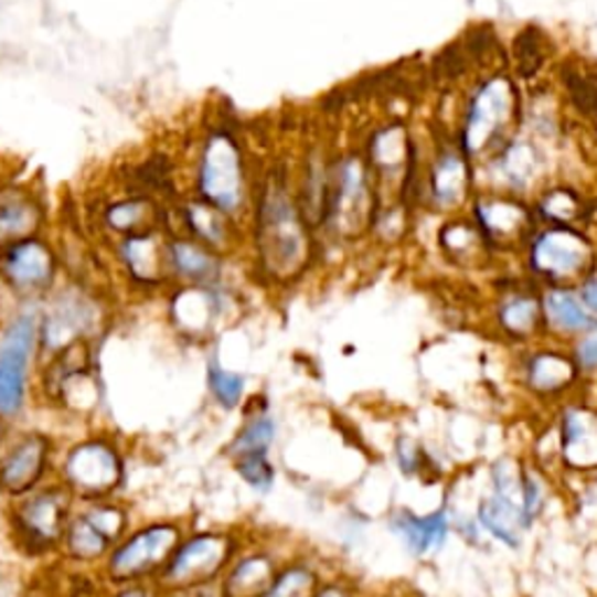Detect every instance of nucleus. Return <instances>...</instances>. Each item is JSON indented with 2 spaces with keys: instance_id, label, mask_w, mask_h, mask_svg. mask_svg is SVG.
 <instances>
[{
  "instance_id": "13",
  "label": "nucleus",
  "mask_w": 597,
  "mask_h": 597,
  "mask_svg": "<svg viewBox=\"0 0 597 597\" xmlns=\"http://www.w3.org/2000/svg\"><path fill=\"white\" fill-rule=\"evenodd\" d=\"M479 521L490 534H495V537L507 546H519L521 542L519 532L523 525H527L523 509L500 495H492L490 500L481 502Z\"/></svg>"
},
{
  "instance_id": "24",
  "label": "nucleus",
  "mask_w": 597,
  "mask_h": 597,
  "mask_svg": "<svg viewBox=\"0 0 597 597\" xmlns=\"http://www.w3.org/2000/svg\"><path fill=\"white\" fill-rule=\"evenodd\" d=\"M238 473L257 490H269L274 483V467L266 456H245L238 458Z\"/></svg>"
},
{
  "instance_id": "5",
  "label": "nucleus",
  "mask_w": 597,
  "mask_h": 597,
  "mask_svg": "<svg viewBox=\"0 0 597 597\" xmlns=\"http://www.w3.org/2000/svg\"><path fill=\"white\" fill-rule=\"evenodd\" d=\"M0 271H3L6 280L17 287V290H40V287H45L54 276V255L47 245L40 241H14L3 250V255H0Z\"/></svg>"
},
{
  "instance_id": "17",
  "label": "nucleus",
  "mask_w": 597,
  "mask_h": 597,
  "mask_svg": "<svg viewBox=\"0 0 597 597\" xmlns=\"http://www.w3.org/2000/svg\"><path fill=\"white\" fill-rule=\"evenodd\" d=\"M171 264L173 269L180 271L182 276L188 278H209L213 271H215V262L213 257L205 253L203 248H199V245L194 243H188V241H178L171 245Z\"/></svg>"
},
{
  "instance_id": "3",
  "label": "nucleus",
  "mask_w": 597,
  "mask_h": 597,
  "mask_svg": "<svg viewBox=\"0 0 597 597\" xmlns=\"http://www.w3.org/2000/svg\"><path fill=\"white\" fill-rule=\"evenodd\" d=\"M230 540L217 534H203L184 544L169 563L167 584L175 588H194L209 584L230 558Z\"/></svg>"
},
{
  "instance_id": "31",
  "label": "nucleus",
  "mask_w": 597,
  "mask_h": 597,
  "mask_svg": "<svg viewBox=\"0 0 597 597\" xmlns=\"http://www.w3.org/2000/svg\"><path fill=\"white\" fill-rule=\"evenodd\" d=\"M0 441H3V425H0Z\"/></svg>"
},
{
  "instance_id": "19",
  "label": "nucleus",
  "mask_w": 597,
  "mask_h": 597,
  "mask_svg": "<svg viewBox=\"0 0 597 597\" xmlns=\"http://www.w3.org/2000/svg\"><path fill=\"white\" fill-rule=\"evenodd\" d=\"M546 303H548V318L561 329H567V332H574V329H584L590 324V318L579 306V301L565 292H553Z\"/></svg>"
},
{
  "instance_id": "16",
  "label": "nucleus",
  "mask_w": 597,
  "mask_h": 597,
  "mask_svg": "<svg viewBox=\"0 0 597 597\" xmlns=\"http://www.w3.org/2000/svg\"><path fill=\"white\" fill-rule=\"evenodd\" d=\"M108 224L119 234H146V226L152 220V205L142 199H129L115 203L113 209L106 213Z\"/></svg>"
},
{
  "instance_id": "28",
  "label": "nucleus",
  "mask_w": 597,
  "mask_h": 597,
  "mask_svg": "<svg viewBox=\"0 0 597 597\" xmlns=\"http://www.w3.org/2000/svg\"><path fill=\"white\" fill-rule=\"evenodd\" d=\"M584 299H586V303L593 308V311H597V280H593V282L586 285Z\"/></svg>"
},
{
  "instance_id": "7",
  "label": "nucleus",
  "mask_w": 597,
  "mask_h": 597,
  "mask_svg": "<svg viewBox=\"0 0 597 597\" xmlns=\"http://www.w3.org/2000/svg\"><path fill=\"white\" fill-rule=\"evenodd\" d=\"M201 190L220 209H232L238 201V163L224 138H213L203 154Z\"/></svg>"
},
{
  "instance_id": "4",
  "label": "nucleus",
  "mask_w": 597,
  "mask_h": 597,
  "mask_svg": "<svg viewBox=\"0 0 597 597\" xmlns=\"http://www.w3.org/2000/svg\"><path fill=\"white\" fill-rule=\"evenodd\" d=\"M68 498L61 490H45L19 507L17 527L22 540L33 544L38 551L52 546L66 527Z\"/></svg>"
},
{
  "instance_id": "27",
  "label": "nucleus",
  "mask_w": 597,
  "mask_h": 597,
  "mask_svg": "<svg viewBox=\"0 0 597 597\" xmlns=\"http://www.w3.org/2000/svg\"><path fill=\"white\" fill-rule=\"evenodd\" d=\"M184 593H180L178 597H220L217 590L213 586H194V588H182Z\"/></svg>"
},
{
  "instance_id": "25",
  "label": "nucleus",
  "mask_w": 597,
  "mask_h": 597,
  "mask_svg": "<svg viewBox=\"0 0 597 597\" xmlns=\"http://www.w3.org/2000/svg\"><path fill=\"white\" fill-rule=\"evenodd\" d=\"M513 52L519 56V68L523 75H530L540 68L542 64V47L534 38V31L527 29L516 38V45H513Z\"/></svg>"
},
{
  "instance_id": "12",
  "label": "nucleus",
  "mask_w": 597,
  "mask_h": 597,
  "mask_svg": "<svg viewBox=\"0 0 597 597\" xmlns=\"http://www.w3.org/2000/svg\"><path fill=\"white\" fill-rule=\"evenodd\" d=\"M395 530L402 534L406 546L423 555L439 548L446 542L448 534V521L444 516V511L439 513H429V516H414V513H402V516L395 521Z\"/></svg>"
},
{
  "instance_id": "26",
  "label": "nucleus",
  "mask_w": 597,
  "mask_h": 597,
  "mask_svg": "<svg viewBox=\"0 0 597 597\" xmlns=\"http://www.w3.org/2000/svg\"><path fill=\"white\" fill-rule=\"evenodd\" d=\"M579 360L588 369H595L597 366V334L590 337V339H586L582 343V348H579Z\"/></svg>"
},
{
  "instance_id": "10",
  "label": "nucleus",
  "mask_w": 597,
  "mask_h": 597,
  "mask_svg": "<svg viewBox=\"0 0 597 597\" xmlns=\"http://www.w3.org/2000/svg\"><path fill=\"white\" fill-rule=\"evenodd\" d=\"M563 452L576 469L597 467V416L593 411H567L563 420Z\"/></svg>"
},
{
  "instance_id": "29",
  "label": "nucleus",
  "mask_w": 597,
  "mask_h": 597,
  "mask_svg": "<svg viewBox=\"0 0 597 597\" xmlns=\"http://www.w3.org/2000/svg\"><path fill=\"white\" fill-rule=\"evenodd\" d=\"M313 597H350V595H348V590L341 588V586H329V588L316 593Z\"/></svg>"
},
{
  "instance_id": "11",
  "label": "nucleus",
  "mask_w": 597,
  "mask_h": 597,
  "mask_svg": "<svg viewBox=\"0 0 597 597\" xmlns=\"http://www.w3.org/2000/svg\"><path fill=\"white\" fill-rule=\"evenodd\" d=\"M40 222V211L33 199L6 190L0 192V245L29 238Z\"/></svg>"
},
{
  "instance_id": "15",
  "label": "nucleus",
  "mask_w": 597,
  "mask_h": 597,
  "mask_svg": "<svg viewBox=\"0 0 597 597\" xmlns=\"http://www.w3.org/2000/svg\"><path fill=\"white\" fill-rule=\"evenodd\" d=\"M121 257H125L127 266L138 280L154 282L161 278L163 257L159 250V241L150 232L129 236L125 248H121Z\"/></svg>"
},
{
  "instance_id": "20",
  "label": "nucleus",
  "mask_w": 597,
  "mask_h": 597,
  "mask_svg": "<svg viewBox=\"0 0 597 597\" xmlns=\"http://www.w3.org/2000/svg\"><path fill=\"white\" fill-rule=\"evenodd\" d=\"M313 574L308 569L295 567L280 574L262 597H313Z\"/></svg>"
},
{
  "instance_id": "1",
  "label": "nucleus",
  "mask_w": 597,
  "mask_h": 597,
  "mask_svg": "<svg viewBox=\"0 0 597 597\" xmlns=\"http://www.w3.org/2000/svg\"><path fill=\"white\" fill-rule=\"evenodd\" d=\"M35 343L33 316H19L0 339V416H12L24 402L29 360Z\"/></svg>"
},
{
  "instance_id": "14",
  "label": "nucleus",
  "mask_w": 597,
  "mask_h": 597,
  "mask_svg": "<svg viewBox=\"0 0 597 597\" xmlns=\"http://www.w3.org/2000/svg\"><path fill=\"white\" fill-rule=\"evenodd\" d=\"M276 582L274 563L264 555L241 561L224 584V597H262Z\"/></svg>"
},
{
  "instance_id": "9",
  "label": "nucleus",
  "mask_w": 597,
  "mask_h": 597,
  "mask_svg": "<svg viewBox=\"0 0 597 597\" xmlns=\"http://www.w3.org/2000/svg\"><path fill=\"white\" fill-rule=\"evenodd\" d=\"M68 477L79 490L106 492L119 481V462L110 448L89 444L77 448L71 456Z\"/></svg>"
},
{
  "instance_id": "23",
  "label": "nucleus",
  "mask_w": 597,
  "mask_h": 597,
  "mask_svg": "<svg viewBox=\"0 0 597 597\" xmlns=\"http://www.w3.org/2000/svg\"><path fill=\"white\" fill-rule=\"evenodd\" d=\"M209 383H211V390L215 399L226 406V408H234L238 402H241V395H243V379L236 376V374H230L224 372V369H220L217 364H211V372H209Z\"/></svg>"
},
{
  "instance_id": "21",
  "label": "nucleus",
  "mask_w": 597,
  "mask_h": 597,
  "mask_svg": "<svg viewBox=\"0 0 597 597\" xmlns=\"http://www.w3.org/2000/svg\"><path fill=\"white\" fill-rule=\"evenodd\" d=\"M569 379H572V372L567 362L558 358H542L532 366V385L537 390H544V393L563 387Z\"/></svg>"
},
{
  "instance_id": "18",
  "label": "nucleus",
  "mask_w": 597,
  "mask_h": 597,
  "mask_svg": "<svg viewBox=\"0 0 597 597\" xmlns=\"http://www.w3.org/2000/svg\"><path fill=\"white\" fill-rule=\"evenodd\" d=\"M274 437H276L274 420L269 416H259L241 431L238 439L232 444V452L236 458L266 456V448L271 446Z\"/></svg>"
},
{
  "instance_id": "8",
  "label": "nucleus",
  "mask_w": 597,
  "mask_h": 597,
  "mask_svg": "<svg viewBox=\"0 0 597 597\" xmlns=\"http://www.w3.org/2000/svg\"><path fill=\"white\" fill-rule=\"evenodd\" d=\"M47 465V441L43 437H26L12 446L0 460V488L12 495L31 490Z\"/></svg>"
},
{
  "instance_id": "22",
  "label": "nucleus",
  "mask_w": 597,
  "mask_h": 597,
  "mask_svg": "<svg viewBox=\"0 0 597 597\" xmlns=\"http://www.w3.org/2000/svg\"><path fill=\"white\" fill-rule=\"evenodd\" d=\"M563 79L574 106L588 117H597V87L593 85V82L572 68L563 71Z\"/></svg>"
},
{
  "instance_id": "2",
  "label": "nucleus",
  "mask_w": 597,
  "mask_h": 597,
  "mask_svg": "<svg viewBox=\"0 0 597 597\" xmlns=\"http://www.w3.org/2000/svg\"><path fill=\"white\" fill-rule=\"evenodd\" d=\"M180 532L173 525H154L138 532L131 542L119 546L110 561V574L117 582L146 576L167 563L178 548Z\"/></svg>"
},
{
  "instance_id": "30",
  "label": "nucleus",
  "mask_w": 597,
  "mask_h": 597,
  "mask_svg": "<svg viewBox=\"0 0 597 597\" xmlns=\"http://www.w3.org/2000/svg\"><path fill=\"white\" fill-rule=\"evenodd\" d=\"M119 597H154L150 590L146 588H131V590H125Z\"/></svg>"
},
{
  "instance_id": "6",
  "label": "nucleus",
  "mask_w": 597,
  "mask_h": 597,
  "mask_svg": "<svg viewBox=\"0 0 597 597\" xmlns=\"http://www.w3.org/2000/svg\"><path fill=\"white\" fill-rule=\"evenodd\" d=\"M125 530V513L115 507H96L73 523L68 532L71 553L79 561H96Z\"/></svg>"
}]
</instances>
